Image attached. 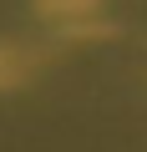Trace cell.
<instances>
[{
    "mask_svg": "<svg viewBox=\"0 0 147 152\" xmlns=\"http://www.w3.org/2000/svg\"><path fill=\"white\" fill-rule=\"evenodd\" d=\"M36 10H41L51 26H61L66 36H76V41L107 36V26L97 20V15H102V0H36Z\"/></svg>",
    "mask_w": 147,
    "mask_h": 152,
    "instance_id": "obj_1",
    "label": "cell"
},
{
    "mask_svg": "<svg viewBox=\"0 0 147 152\" xmlns=\"http://www.w3.org/2000/svg\"><path fill=\"white\" fill-rule=\"evenodd\" d=\"M36 71V56L31 51H15V46H0V91H15L31 81Z\"/></svg>",
    "mask_w": 147,
    "mask_h": 152,
    "instance_id": "obj_2",
    "label": "cell"
}]
</instances>
